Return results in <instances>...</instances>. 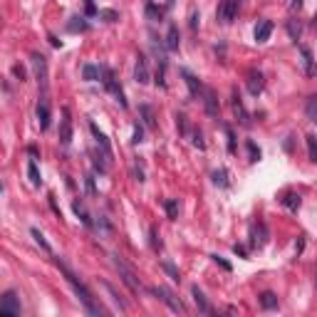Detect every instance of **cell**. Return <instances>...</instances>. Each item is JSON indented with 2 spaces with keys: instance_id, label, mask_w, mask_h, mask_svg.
I'll return each mask as SVG.
<instances>
[{
  "instance_id": "cell-1",
  "label": "cell",
  "mask_w": 317,
  "mask_h": 317,
  "mask_svg": "<svg viewBox=\"0 0 317 317\" xmlns=\"http://www.w3.org/2000/svg\"><path fill=\"white\" fill-rule=\"evenodd\" d=\"M55 263H57V268L62 270V275L67 277V283H69V285H72V288H74V292H77V297H80V303L84 305V310H87L89 315H95V317L104 315V307H102V305H99V303H97V300H95V297H92V292L87 290V285H84L82 280H80V277L74 275V273H72V270H69L67 265H65V263L60 260V258H57Z\"/></svg>"
},
{
  "instance_id": "cell-2",
  "label": "cell",
  "mask_w": 317,
  "mask_h": 317,
  "mask_svg": "<svg viewBox=\"0 0 317 317\" xmlns=\"http://www.w3.org/2000/svg\"><path fill=\"white\" fill-rule=\"evenodd\" d=\"M111 265L117 268V273H119V277H122V283H124L126 288H129V292H134V295H139V290H141V285H139L137 275H134V270L126 265L119 255H111Z\"/></svg>"
},
{
  "instance_id": "cell-3",
  "label": "cell",
  "mask_w": 317,
  "mask_h": 317,
  "mask_svg": "<svg viewBox=\"0 0 317 317\" xmlns=\"http://www.w3.org/2000/svg\"><path fill=\"white\" fill-rule=\"evenodd\" d=\"M30 65H32V72H35V80H38V84H40V89L45 92V89H47V82H50L47 57L40 55V52H32V55H30Z\"/></svg>"
},
{
  "instance_id": "cell-4",
  "label": "cell",
  "mask_w": 317,
  "mask_h": 317,
  "mask_svg": "<svg viewBox=\"0 0 317 317\" xmlns=\"http://www.w3.org/2000/svg\"><path fill=\"white\" fill-rule=\"evenodd\" d=\"M152 295H156V297H159V300H161V303H164L171 312H179V315H183V312H186V305L181 303L179 297H176V295H174L169 288H164V285L152 288Z\"/></svg>"
},
{
  "instance_id": "cell-5",
  "label": "cell",
  "mask_w": 317,
  "mask_h": 317,
  "mask_svg": "<svg viewBox=\"0 0 317 317\" xmlns=\"http://www.w3.org/2000/svg\"><path fill=\"white\" fill-rule=\"evenodd\" d=\"M240 3H243V0H221V3H218L216 17H218V23H221V25H231L235 17H238Z\"/></svg>"
},
{
  "instance_id": "cell-6",
  "label": "cell",
  "mask_w": 317,
  "mask_h": 317,
  "mask_svg": "<svg viewBox=\"0 0 317 317\" xmlns=\"http://www.w3.org/2000/svg\"><path fill=\"white\" fill-rule=\"evenodd\" d=\"M102 77H104V80H102V82H104V87H107V89H109L111 95L117 97V102H119V104H122V107L126 109V107H129V102H126L124 89L119 87V80L114 77V72H111L109 67H102Z\"/></svg>"
},
{
  "instance_id": "cell-7",
  "label": "cell",
  "mask_w": 317,
  "mask_h": 317,
  "mask_svg": "<svg viewBox=\"0 0 317 317\" xmlns=\"http://www.w3.org/2000/svg\"><path fill=\"white\" fill-rule=\"evenodd\" d=\"M0 312L3 315H20L23 307H20V297L15 295L13 290H5L3 297H0Z\"/></svg>"
},
{
  "instance_id": "cell-8",
  "label": "cell",
  "mask_w": 317,
  "mask_h": 317,
  "mask_svg": "<svg viewBox=\"0 0 317 317\" xmlns=\"http://www.w3.org/2000/svg\"><path fill=\"white\" fill-rule=\"evenodd\" d=\"M201 99H203L206 114H208V117H213V119H216V117H218V111H221V104H218V95H216V89H213V87H206V89H203V97H201Z\"/></svg>"
},
{
  "instance_id": "cell-9",
  "label": "cell",
  "mask_w": 317,
  "mask_h": 317,
  "mask_svg": "<svg viewBox=\"0 0 317 317\" xmlns=\"http://www.w3.org/2000/svg\"><path fill=\"white\" fill-rule=\"evenodd\" d=\"M265 243H268V226L263 221L253 223V226H250V246H253V248H263Z\"/></svg>"
},
{
  "instance_id": "cell-10",
  "label": "cell",
  "mask_w": 317,
  "mask_h": 317,
  "mask_svg": "<svg viewBox=\"0 0 317 317\" xmlns=\"http://www.w3.org/2000/svg\"><path fill=\"white\" fill-rule=\"evenodd\" d=\"M134 80L139 84H149L152 82V72H149V62H146V57L139 52L137 55V65H134Z\"/></svg>"
},
{
  "instance_id": "cell-11",
  "label": "cell",
  "mask_w": 317,
  "mask_h": 317,
  "mask_svg": "<svg viewBox=\"0 0 317 317\" xmlns=\"http://www.w3.org/2000/svg\"><path fill=\"white\" fill-rule=\"evenodd\" d=\"M181 77H183V82H186V87H189V92H191L193 99H201L203 97V84H201V80L196 77V74H191L189 69H181Z\"/></svg>"
},
{
  "instance_id": "cell-12",
  "label": "cell",
  "mask_w": 317,
  "mask_h": 317,
  "mask_svg": "<svg viewBox=\"0 0 317 317\" xmlns=\"http://www.w3.org/2000/svg\"><path fill=\"white\" fill-rule=\"evenodd\" d=\"M89 132H92V137H95V141H97V146H99V152L104 154V156H107V159H114V154H111V144H109V139L104 137V134H102V132H99V129H97V124L95 122H89Z\"/></svg>"
},
{
  "instance_id": "cell-13",
  "label": "cell",
  "mask_w": 317,
  "mask_h": 317,
  "mask_svg": "<svg viewBox=\"0 0 317 317\" xmlns=\"http://www.w3.org/2000/svg\"><path fill=\"white\" fill-rule=\"evenodd\" d=\"M60 141L69 146V141H72V117H69V109L67 107H62V122H60Z\"/></svg>"
},
{
  "instance_id": "cell-14",
  "label": "cell",
  "mask_w": 317,
  "mask_h": 317,
  "mask_svg": "<svg viewBox=\"0 0 317 317\" xmlns=\"http://www.w3.org/2000/svg\"><path fill=\"white\" fill-rule=\"evenodd\" d=\"M265 89V77H263L260 69H250L248 72V92L253 97H258Z\"/></svg>"
},
{
  "instance_id": "cell-15",
  "label": "cell",
  "mask_w": 317,
  "mask_h": 317,
  "mask_svg": "<svg viewBox=\"0 0 317 317\" xmlns=\"http://www.w3.org/2000/svg\"><path fill=\"white\" fill-rule=\"evenodd\" d=\"M233 111H235V117H238V122L243 126H250V114L246 111V107H243V99H240V95H238V89H233Z\"/></svg>"
},
{
  "instance_id": "cell-16",
  "label": "cell",
  "mask_w": 317,
  "mask_h": 317,
  "mask_svg": "<svg viewBox=\"0 0 317 317\" xmlns=\"http://www.w3.org/2000/svg\"><path fill=\"white\" fill-rule=\"evenodd\" d=\"M191 295H193V303H196V307H198V312H203V315H213V307L208 305L206 295H203V290L198 288V285H193V288H191Z\"/></svg>"
},
{
  "instance_id": "cell-17",
  "label": "cell",
  "mask_w": 317,
  "mask_h": 317,
  "mask_svg": "<svg viewBox=\"0 0 317 317\" xmlns=\"http://www.w3.org/2000/svg\"><path fill=\"white\" fill-rule=\"evenodd\" d=\"M300 57H303L305 74H307V77H312V74L317 72V67H315V55H312V50H310L307 45H300Z\"/></svg>"
},
{
  "instance_id": "cell-18",
  "label": "cell",
  "mask_w": 317,
  "mask_h": 317,
  "mask_svg": "<svg viewBox=\"0 0 317 317\" xmlns=\"http://www.w3.org/2000/svg\"><path fill=\"white\" fill-rule=\"evenodd\" d=\"M179 45H181V38H179V28L171 23L169 25V32H166V42H164V47L169 50V52H176L179 50Z\"/></svg>"
},
{
  "instance_id": "cell-19",
  "label": "cell",
  "mask_w": 317,
  "mask_h": 317,
  "mask_svg": "<svg viewBox=\"0 0 317 317\" xmlns=\"http://www.w3.org/2000/svg\"><path fill=\"white\" fill-rule=\"evenodd\" d=\"M38 124H40L42 132L50 126V104H47V99H45V97L38 102Z\"/></svg>"
},
{
  "instance_id": "cell-20",
  "label": "cell",
  "mask_w": 317,
  "mask_h": 317,
  "mask_svg": "<svg viewBox=\"0 0 317 317\" xmlns=\"http://www.w3.org/2000/svg\"><path fill=\"white\" fill-rule=\"evenodd\" d=\"M273 28H275V25H273L270 20H260V23L255 25V40H258V42H268V40H270V35H273Z\"/></svg>"
},
{
  "instance_id": "cell-21",
  "label": "cell",
  "mask_w": 317,
  "mask_h": 317,
  "mask_svg": "<svg viewBox=\"0 0 317 317\" xmlns=\"http://www.w3.org/2000/svg\"><path fill=\"white\" fill-rule=\"evenodd\" d=\"M300 203H303V201H300V193L288 191V193H285V198H283V206L288 208V211H292V213L300 208Z\"/></svg>"
},
{
  "instance_id": "cell-22",
  "label": "cell",
  "mask_w": 317,
  "mask_h": 317,
  "mask_svg": "<svg viewBox=\"0 0 317 317\" xmlns=\"http://www.w3.org/2000/svg\"><path fill=\"white\" fill-rule=\"evenodd\" d=\"M154 77H156L154 82L164 89L166 87V57L164 55H159V67H156V74H154Z\"/></svg>"
},
{
  "instance_id": "cell-23",
  "label": "cell",
  "mask_w": 317,
  "mask_h": 317,
  "mask_svg": "<svg viewBox=\"0 0 317 317\" xmlns=\"http://www.w3.org/2000/svg\"><path fill=\"white\" fill-rule=\"evenodd\" d=\"M139 114H141V119H144V124L149 126V129H156V119H154V109L149 104H141L139 107Z\"/></svg>"
},
{
  "instance_id": "cell-24",
  "label": "cell",
  "mask_w": 317,
  "mask_h": 317,
  "mask_svg": "<svg viewBox=\"0 0 317 317\" xmlns=\"http://www.w3.org/2000/svg\"><path fill=\"white\" fill-rule=\"evenodd\" d=\"M260 307L263 310H275L277 307V295L275 292H260Z\"/></svg>"
},
{
  "instance_id": "cell-25",
  "label": "cell",
  "mask_w": 317,
  "mask_h": 317,
  "mask_svg": "<svg viewBox=\"0 0 317 317\" xmlns=\"http://www.w3.org/2000/svg\"><path fill=\"white\" fill-rule=\"evenodd\" d=\"M28 179L32 186H40L42 183V176H40V169H38V164H35V159H30L28 161Z\"/></svg>"
},
{
  "instance_id": "cell-26",
  "label": "cell",
  "mask_w": 317,
  "mask_h": 317,
  "mask_svg": "<svg viewBox=\"0 0 317 317\" xmlns=\"http://www.w3.org/2000/svg\"><path fill=\"white\" fill-rule=\"evenodd\" d=\"M102 288H104V290H107V292H109V297H111V300H114V303H117V307H119V312H126V305L122 303V297L117 295V290H114V285H111V283H107V280H102Z\"/></svg>"
},
{
  "instance_id": "cell-27",
  "label": "cell",
  "mask_w": 317,
  "mask_h": 317,
  "mask_svg": "<svg viewBox=\"0 0 317 317\" xmlns=\"http://www.w3.org/2000/svg\"><path fill=\"white\" fill-rule=\"evenodd\" d=\"M82 74H84V80H87V82H97V80L102 77V67H97V65H84Z\"/></svg>"
},
{
  "instance_id": "cell-28",
  "label": "cell",
  "mask_w": 317,
  "mask_h": 317,
  "mask_svg": "<svg viewBox=\"0 0 317 317\" xmlns=\"http://www.w3.org/2000/svg\"><path fill=\"white\" fill-rule=\"evenodd\" d=\"M72 208H74V213H77V218H80V221H82L84 226H87V228H92V218H89V213H87V208H84L82 203H80V201H74V203H72Z\"/></svg>"
},
{
  "instance_id": "cell-29",
  "label": "cell",
  "mask_w": 317,
  "mask_h": 317,
  "mask_svg": "<svg viewBox=\"0 0 317 317\" xmlns=\"http://www.w3.org/2000/svg\"><path fill=\"white\" fill-rule=\"evenodd\" d=\"M67 28H69V32H87V30H89V23H87L84 17H72L67 23Z\"/></svg>"
},
{
  "instance_id": "cell-30",
  "label": "cell",
  "mask_w": 317,
  "mask_h": 317,
  "mask_svg": "<svg viewBox=\"0 0 317 317\" xmlns=\"http://www.w3.org/2000/svg\"><path fill=\"white\" fill-rule=\"evenodd\" d=\"M164 208H166V216H169L171 221H176V218H179V201H174V198H166V201H164Z\"/></svg>"
},
{
  "instance_id": "cell-31",
  "label": "cell",
  "mask_w": 317,
  "mask_h": 317,
  "mask_svg": "<svg viewBox=\"0 0 317 317\" xmlns=\"http://www.w3.org/2000/svg\"><path fill=\"white\" fill-rule=\"evenodd\" d=\"M211 179H213V183H216V186H221V189H228V183H231V181H228V171H226V169L213 171V176H211Z\"/></svg>"
},
{
  "instance_id": "cell-32",
  "label": "cell",
  "mask_w": 317,
  "mask_h": 317,
  "mask_svg": "<svg viewBox=\"0 0 317 317\" xmlns=\"http://www.w3.org/2000/svg\"><path fill=\"white\" fill-rule=\"evenodd\" d=\"M305 141H307V156H310V161L317 164V137L315 134H307Z\"/></svg>"
},
{
  "instance_id": "cell-33",
  "label": "cell",
  "mask_w": 317,
  "mask_h": 317,
  "mask_svg": "<svg viewBox=\"0 0 317 317\" xmlns=\"http://www.w3.org/2000/svg\"><path fill=\"white\" fill-rule=\"evenodd\" d=\"M30 235H32V238H35V243H38V246H40V248L45 250V253H47V255H52V248H50V243H47V240H45V235H42L40 231H38V228H32V231H30Z\"/></svg>"
},
{
  "instance_id": "cell-34",
  "label": "cell",
  "mask_w": 317,
  "mask_h": 317,
  "mask_svg": "<svg viewBox=\"0 0 317 317\" xmlns=\"http://www.w3.org/2000/svg\"><path fill=\"white\" fill-rule=\"evenodd\" d=\"M305 111H307L310 122H315V124H317V95L307 99V104H305Z\"/></svg>"
},
{
  "instance_id": "cell-35",
  "label": "cell",
  "mask_w": 317,
  "mask_h": 317,
  "mask_svg": "<svg viewBox=\"0 0 317 317\" xmlns=\"http://www.w3.org/2000/svg\"><path fill=\"white\" fill-rule=\"evenodd\" d=\"M300 32H303L300 23H297V20H288V35H290V40H295V42H297Z\"/></svg>"
},
{
  "instance_id": "cell-36",
  "label": "cell",
  "mask_w": 317,
  "mask_h": 317,
  "mask_svg": "<svg viewBox=\"0 0 317 317\" xmlns=\"http://www.w3.org/2000/svg\"><path fill=\"white\" fill-rule=\"evenodd\" d=\"M191 144L193 146H198V149H206V141H203V134H201V129H191Z\"/></svg>"
},
{
  "instance_id": "cell-37",
  "label": "cell",
  "mask_w": 317,
  "mask_h": 317,
  "mask_svg": "<svg viewBox=\"0 0 317 317\" xmlns=\"http://www.w3.org/2000/svg\"><path fill=\"white\" fill-rule=\"evenodd\" d=\"M176 126H179V132L183 134V137H189V134H191V126H189V122H186V117H183V114H176Z\"/></svg>"
},
{
  "instance_id": "cell-38",
  "label": "cell",
  "mask_w": 317,
  "mask_h": 317,
  "mask_svg": "<svg viewBox=\"0 0 317 317\" xmlns=\"http://www.w3.org/2000/svg\"><path fill=\"white\" fill-rule=\"evenodd\" d=\"M146 15H149L152 20H159V23H161V17H164V10H161V8H156L154 3H149V5H146Z\"/></svg>"
},
{
  "instance_id": "cell-39",
  "label": "cell",
  "mask_w": 317,
  "mask_h": 317,
  "mask_svg": "<svg viewBox=\"0 0 317 317\" xmlns=\"http://www.w3.org/2000/svg\"><path fill=\"white\" fill-rule=\"evenodd\" d=\"M223 129H226V137H228V152L235 154V132H233V126L223 124Z\"/></svg>"
},
{
  "instance_id": "cell-40",
  "label": "cell",
  "mask_w": 317,
  "mask_h": 317,
  "mask_svg": "<svg viewBox=\"0 0 317 317\" xmlns=\"http://www.w3.org/2000/svg\"><path fill=\"white\" fill-rule=\"evenodd\" d=\"M149 238H152V248L154 250H161V235H159V231H156V228H152V231H149Z\"/></svg>"
},
{
  "instance_id": "cell-41",
  "label": "cell",
  "mask_w": 317,
  "mask_h": 317,
  "mask_svg": "<svg viewBox=\"0 0 317 317\" xmlns=\"http://www.w3.org/2000/svg\"><path fill=\"white\" fill-rule=\"evenodd\" d=\"M246 146H248V156H250V161H258L260 159V149L253 144V141H246Z\"/></svg>"
},
{
  "instance_id": "cell-42",
  "label": "cell",
  "mask_w": 317,
  "mask_h": 317,
  "mask_svg": "<svg viewBox=\"0 0 317 317\" xmlns=\"http://www.w3.org/2000/svg\"><path fill=\"white\" fill-rule=\"evenodd\" d=\"M84 186H87V193H89V196H97V186H95V176H92V174L84 176Z\"/></svg>"
},
{
  "instance_id": "cell-43",
  "label": "cell",
  "mask_w": 317,
  "mask_h": 317,
  "mask_svg": "<svg viewBox=\"0 0 317 317\" xmlns=\"http://www.w3.org/2000/svg\"><path fill=\"white\" fill-rule=\"evenodd\" d=\"M144 141V129L141 124H134V134H132V144H141Z\"/></svg>"
},
{
  "instance_id": "cell-44",
  "label": "cell",
  "mask_w": 317,
  "mask_h": 317,
  "mask_svg": "<svg viewBox=\"0 0 317 317\" xmlns=\"http://www.w3.org/2000/svg\"><path fill=\"white\" fill-rule=\"evenodd\" d=\"M99 17H104L107 23H117L119 20V15L114 13V10H99Z\"/></svg>"
},
{
  "instance_id": "cell-45",
  "label": "cell",
  "mask_w": 317,
  "mask_h": 317,
  "mask_svg": "<svg viewBox=\"0 0 317 317\" xmlns=\"http://www.w3.org/2000/svg\"><path fill=\"white\" fill-rule=\"evenodd\" d=\"M161 268H164V270H166V273H169V275H171V277H174V280H181L179 270H176V268H174L171 263H161Z\"/></svg>"
},
{
  "instance_id": "cell-46",
  "label": "cell",
  "mask_w": 317,
  "mask_h": 317,
  "mask_svg": "<svg viewBox=\"0 0 317 317\" xmlns=\"http://www.w3.org/2000/svg\"><path fill=\"white\" fill-rule=\"evenodd\" d=\"M13 74H15V80H20V82H25V69L20 67V65H13Z\"/></svg>"
},
{
  "instance_id": "cell-47",
  "label": "cell",
  "mask_w": 317,
  "mask_h": 317,
  "mask_svg": "<svg viewBox=\"0 0 317 317\" xmlns=\"http://www.w3.org/2000/svg\"><path fill=\"white\" fill-rule=\"evenodd\" d=\"M132 176H134V181H139V183H141V181H144V171H141V169H137V166H132Z\"/></svg>"
},
{
  "instance_id": "cell-48",
  "label": "cell",
  "mask_w": 317,
  "mask_h": 317,
  "mask_svg": "<svg viewBox=\"0 0 317 317\" xmlns=\"http://www.w3.org/2000/svg\"><path fill=\"white\" fill-rule=\"evenodd\" d=\"M211 258H213V260H216V263H218V265H221V268H223V270H231V263H228V260H223V258H221V255H211Z\"/></svg>"
},
{
  "instance_id": "cell-49",
  "label": "cell",
  "mask_w": 317,
  "mask_h": 317,
  "mask_svg": "<svg viewBox=\"0 0 317 317\" xmlns=\"http://www.w3.org/2000/svg\"><path fill=\"white\" fill-rule=\"evenodd\" d=\"M303 8V0H290V10H300Z\"/></svg>"
},
{
  "instance_id": "cell-50",
  "label": "cell",
  "mask_w": 317,
  "mask_h": 317,
  "mask_svg": "<svg viewBox=\"0 0 317 317\" xmlns=\"http://www.w3.org/2000/svg\"><path fill=\"white\" fill-rule=\"evenodd\" d=\"M196 28H198V13L193 10L191 13V30H196Z\"/></svg>"
},
{
  "instance_id": "cell-51",
  "label": "cell",
  "mask_w": 317,
  "mask_h": 317,
  "mask_svg": "<svg viewBox=\"0 0 317 317\" xmlns=\"http://www.w3.org/2000/svg\"><path fill=\"white\" fill-rule=\"evenodd\" d=\"M87 13H89V15L99 13V10H97V8H95V3H92V0H87Z\"/></svg>"
},
{
  "instance_id": "cell-52",
  "label": "cell",
  "mask_w": 317,
  "mask_h": 317,
  "mask_svg": "<svg viewBox=\"0 0 317 317\" xmlns=\"http://www.w3.org/2000/svg\"><path fill=\"white\" fill-rule=\"evenodd\" d=\"M233 250H235V253H238V255H243V258L248 255V250L243 248V246H233Z\"/></svg>"
},
{
  "instance_id": "cell-53",
  "label": "cell",
  "mask_w": 317,
  "mask_h": 317,
  "mask_svg": "<svg viewBox=\"0 0 317 317\" xmlns=\"http://www.w3.org/2000/svg\"><path fill=\"white\" fill-rule=\"evenodd\" d=\"M50 42H52V45H55V47H60V45H62V42H60V40H57V38H55V35H50Z\"/></svg>"
},
{
  "instance_id": "cell-54",
  "label": "cell",
  "mask_w": 317,
  "mask_h": 317,
  "mask_svg": "<svg viewBox=\"0 0 317 317\" xmlns=\"http://www.w3.org/2000/svg\"><path fill=\"white\" fill-rule=\"evenodd\" d=\"M174 3H176V0H166V8H174Z\"/></svg>"
},
{
  "instance_id": "cell-55",
  "label": "cell",
  "mask_w": 317,
  "mask_h": 317,
  "mask_svg": "<svg viewBox=\"0 0 317 317\" xmlns=\"http://www.w3.org/2000/svg\"><path fill=\"white\" fill-rule=\"evenodd\" d=\"M315 20H317V10H315Z\"/></svg>"
},
{
  "instance_id": "cell-56",
  "label": "cell",
  "mask_w": 317,
  "mask_h": 317,
  "mask_svg": "<svg viewBox=\"0 0 317 317\" xmlns=\"http://www.w3.org/2000/svg\"><path fill=\"white\" fill-rule=\"evenodd\" d=\"M315 285H317V277H315Z\"/></svg>"
},
{
  "instance_id": "cell-57",
  "label": "cell",
  "mask_w": 317,
  "mask_h": 317,
  "mask_svg": "<svg viewBox=\"0 0 317 317\" xmlns=\"http://www.w3.org/2000/svg\"><path fill=\"white\" fill-rule=\"evenodd\" d=\"M149 3H152V0H149Z\"/></svg>"
}]
</instances>
